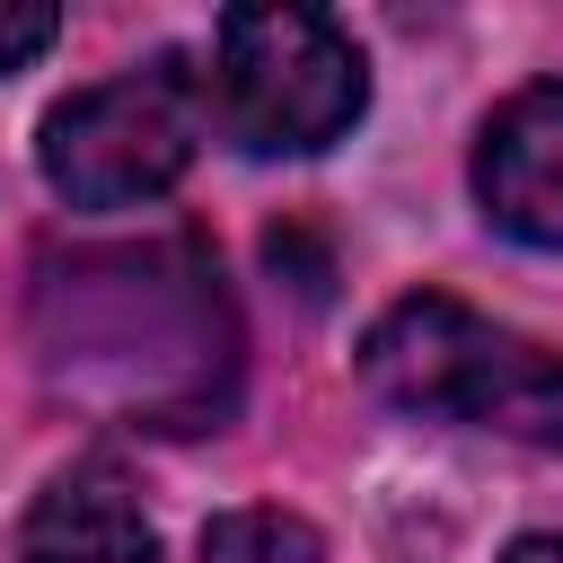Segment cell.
Returning a JSON list of instances; mask_svg holds the SVG:
<instances>
[{
	"mask_svg": "<svg viewBox=\"0 0 563 563\" xmlns=\"http://www.w3.org/2000/svg\"><path fill=\"white\" fill-rule=\"evenodd\" d=\"M361 378L413 422H466L501 440H563V361L449 290L396 299L361 334Z\"/></svg>",
	"mask_w": 563,
	"mask_h": 563,
	"instance_id": "obj_1",
	"label": "cell"
},
{
	"mask_svg": "<svg viewBox=\"0 0 563 563\" xmlns=\"http://www.w3.org/2000/svg\"><path fill=\"white\" fill-rule=\"evenodd\" d=\"M369 106L361 44L299 0H255L211 26V70H202V114L220 141L246 158H308L343 141Z\"/></svg>",
	"mask_w": 563,
	"mask_h": 563,
	"instance_id": "obj_2",
	"label": "cell"
},
{
	"mask_svg": "<svg viewBox=\"0 0 563 563\" xmlns=\"http://www.w3.org/2000/svg\"><path fill=\"white\" fill-rule=\"evenodd\" d=\"M211 114H202V70H185V53H150L79 97H62L44 114V185L70 202V211H132V202H158L194 150H202Z\"/></svg>",
	"mask_w": 563,
	"mask_h": 563,
	"instance_id": "obj_3",
	"label": "cell"
},
{
	"mask_svg": "<svg viewBox=\"0 0 563 563\" xmlns=\"http://www.w3.org/2000/svg\"><path fill=\"white\" fill-rule=\"evenodd\" d=\"M475 202L519 246H563V79L501 97L475 132Z\"/></svg>",
	"mask_w": 563,
	"mask_h": 563,
	"instance_id": "obj_4",
	"label": "cell"
},
{
	"mask_svg": "<svg viewBox=\"0 0 563 563\" xmlns=\"http://www.w3.org/2000/svg\"><path fill=\"white\" fill-rule=\"evenodd\" d=\"M18 563H158V537L114 466H62L18 528Z\"/></svg>",
	"mask_w": 563,
	"mask_h": 563,
	"instance_id": "obj_5",
	"label": "cell"
},
{
	"mask_svg": "<svg viewBox=\"0 0 563 563\" xmlns=\"http://www.w3.org/2000/svg\"><path fill=\"white\" fill-rule=\"evenodd\" d=\"M202 563H325V545L290 510H220L202 528Z\"/></svg>",
	"mask_w": 563,
	"mask_h": 563,
	"instance_id": "obj_6",
	"label": "cell"
},
{
	"mask_svg": "<svg viewBox=\"0 0 563 563\" xmlns=\"http://www.w3.org/2000/svg\"><path fill=\"white\" fill-rule=\"evenodd\" d=\"M53 35H62V9H44V0H0V70H26Z\"/></svg>",
	"mask_w": 563,
	"mask_h": 563,
	"instance_id": "obj_7",
	"label": "cell"
},
{
	"mask_svg": "<svg viewBox=\"0 0 563 563\" xmlns=\"http://www.w3.org/2000/svg\"><path fill=\"white\" fill-rule=\"evenodd\" d=\"M501 563H563V537H519Z\"/></svg>",
	"mask_w": 563,
	"mask_h": 563,
	"instance_id": "obj_8",
	"label": "cell"
}]
</instances>
